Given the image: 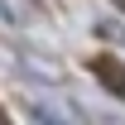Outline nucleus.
Instances as JSON below:
<instances>
[{
    "label": "nucleus",
    "mask_w": 125,
    "mask_h": 125,
    "mask_svg": "<svg viewBox=\"0 0 125 125\" xmlns=\"http://www.w3.org/2000/svg\"><path fill=\"white\" fill-rule=\"evenodd\" d=\"M92 72H96L101 82H106V87H111L115 96H125V67H120L115 58H96V62H92Z\"/></svg>",
    "instance_id": "f257e3e1"
},
{
    "label": "nucleus",
    "mask_w": 125,
    "mask_h": 125,
    "mask_svg": "<svg viewBox=\"0 0 125 125\" xmlns=\"http://www.w3.org/2000/svg\"><path fill=\"white\" fill-rule=\"evenodd\" d=\"M115 5H125V0H115Z\"/></svg>",
    "instance_id": "f03ea898"
}]
</instances>
